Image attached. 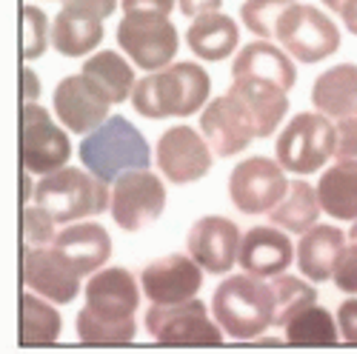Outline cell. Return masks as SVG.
Listing matches in <instances>:
<instances>
[{
    "instance_id": "obj_1",
    "label": "cell",
    "mask_w": 357,
    "mask_h": 354,
    "mask_svg": "<svg viewBox=\"0 0 357 354\" xmlns=\"http://www.w3.org/2000/svg\"><path fill=\"white\" fill-rule=\"evenodd\" d=\"M212 77L200 63H169L149 77L135 83L132 106L140 117L163 121V117H189L209 103Z\"/></svg>"
},
{
    "instance_id": "obj_2",
    "label": "cell",
    "mask_w": 357,
    "mask_h": 354,
    "mask_svg": "<svg viewBox=\"0 0 357 354\" xmlns=\"http://www.w3.org/2000/svg\"><path fill=\"white\" fill-rule=\"evenodd\" d=\"M212 317L234 340H255L275 323V291L249 272L226 277L212 294Z\"/></svg>"
},
{
    "instance_id": "obj_3",
    "label": "cell",
    "mask_w": 357,
    "mask_h": 354,
    "mask_svg": "<svg viewBox=\"0 0 357 354\" xmlns=\"http://www.w3.org/2000/svg\"><path fill=\"white\" fill-rule=\"evenodd\" d=\"M77 155L80 163L106 183H114L117 177L132 169L152 166V152H149L143 132L132 126L123 114H112L98 129L89 132Z\"/></svg>"
},
{
    "instance_id": "obj_4",
    "label": "cell",
    "mask_w": 357,
    "mask_h": 354,
    "mask_svg": "<svg viewBox=\"0 0 357 354\" xmlns=\"http://www.w3.org/2000/svg\"><path fill=\"white\" fill-rule=\"evenodd\" d=\"M35 203L46 209L57 223H75L83 217H98L112 206L109 183L83 169H57L43 174L35 189Z\"/></svg>"
},
{
    "instance_id": "obj_5",
    "label": "cell",
    "mask_w": 357,
    "mask_h": 354,
    "mask_svg": "<svg viewBox=\"0 0 357 354\" xmlns=\"http://www.w3.org/2000/svg\"><path fill=\"white\" fill-rule=\"evenodd\" d=\"M335 146H337V123L332 117L320 111H301L283 126L275 143V155L286 171L306 177L312 171H320L326 160L335 157Z\"/></svg>"
},
{
    "instance_id": "obj_6",
    "label": "cell",
    "mask_w": 357,
    "mask_h": 354,
    "mask_svg": "<svg viewBox=\"0 0 357 354\" xmlns=\"http://www.w3.org/2000/svg\"><path fill=\"white\" fill-rule=\"evenodd\" d=\"M275 38L301 63H320L340 49V32L332 17L297 0L280 15Z\"/></svg>"
},
{
    "instance_id": "obj_7",
    "label": "cell",
    "mask_w": 357,
    "mask_h": 354,
    "mask_svg": "<svg viewBox=\"0 0 357 354\" xmlns=\"http://www.w3.org/2000/svg\"><path fill=\"white\" fill-rule=\"evenodd\" d=\"M146 332L163 346H220L223 329L209 317L200 300L183 303H152L146 311Z\"/></svg>"
},
{
    "instance_id": "obj_8",
    "label": "cell",
    "mask_w": 357,
    "mask_h": 354,
    "mask_svg": "<svg viewBox=\"0 0 357 354\" xmlns=\"http://www.w3.org/2000/svg\"><path fill=\"white\" fill-rule=\"evenodd\" d=\"M72 157L69 134L52 123L40 103H23L20 111V163L32 174H52Z\"/></svg>"
},
{
    "instance_id": "obj_9",
    "label": "cell",
    "mask_w": 357,
    "mask_h": 354,
    "mask_svg": "<svg viewBox=\"0 0 357 354\" xmlns=\"http://www.w3.org/2000/svg\"><path fill=\"white\" fill-rule=\"evenodd\" d=\"M112 220L123 231H143L166 209V186L149 169H132L114 180L112 189Z\"/></svg>"
},
{
    "instance_id": "obj_10",
    "label": "cell",
    "mask_w": 357,
    "mask_h": 354,
    "mask_svg": "<svg viewBox=\"0 0 357 354\" xmlns=\"http://www.w3.org/2000/svg\"><path fill=\"white\" fill-rule=\"evenodd\" d=\"M286 169L269 157H246L229 174V200L243 215H269L286 197Z\"/></svg>"
},
{
    "instance_id": "obj_11",
    "label": "cell",
    "mask_w": 357,
    "mask_h": 354,
    "mask_svg": "<svg viewBox=\"0 0 357 354\" xmlns=\"http://www.w3.org/2000/svg\"><path fill=\"white\" fill-rule=\"evenodd\" d=\"M117 43L143 72H158L177 54V29L169 15H123L117 23Z\"/></svg>"
},
{
    "instance_id": "obj_12",
    "label": "cell",
    "mask_w": 357,
    "mask_h": 354,
    "mask_svg": "<svg viewBox=\"0 0 357 354\" xmlns=\"http://www.w3.org/2000/svg\"><path fill=\"white\" fill-rule=\"evenodd\" d=\"M215 152L203 132H195L192 126H172L158 140V166L163 177L174 186L197 183L212 171Z\"/></svg>"
},
{
    "instance_id": "obj_13",
    "label": "cell",
    "mask_w": 357,
    "mask_h": 354,
    "mask_svg": "<svg viewBox=\"0 0 357 354\" xmlns=\"http://www.w3.org/2000/svg\"><path fill=\"white\" fill-rule=\"evenodd\" d=\"M80 272L54 246H38L23 252V283L54 306H69L80 294Z\"/></svg>"
},
{
    "instance_id": "obj_14",
    "label": "cell",
    "mask_w": 357,
    "mask_h": 354,
    "mask_svg": "<svg viewBox=\"0 0 357 354\" xmlns=\"http://www.w3.org/2000/svg\"><path fill=\"white\" fill-rule=\"evenodd\" d=\"M200 132L209 140L212 152L218 157H234L243 149H249V143L257 137L255 123L243 103L234 95H220L209 100L200 111Z\"/></svg>"
},
{
    "instance_id": "obj_15",
    "label": "cell",
    "mask_w": 357,
    "mask_h": 354,
    "mask_svg": "<svg viewBox=\"0 0 357 354\" xmlns=\"http://www.w3.org/2000/svg\"><path fill=\"white\" fill-rule=\"evenodd\" d=\"M109 95L83 72L63 77L54 88V114L75 134H89L98 129L109 117Z\"/></svg>"
},
{
    "instance_id": "obj_16",
    "label": "cell",
    "mask_w": 357,
    "mask_h": 354,
    "mask_svg": "<svg viewBox=\"0 0 357 354\" xmlns=\"http://www.w3.org/2000/svg\"><path fill=\"white\" fill-rule=\"evenodd\" d=\"M140 286L152 303H183L200 291L203 266L192 254H166L143 266Z\"/></svg>"
},
{
    "instance_id": "obj_17",
    "label": "cell",
    "mask_w": 357,
    "mask_h": 354,
    "mask_svg": "<svg viewBox=\"0 0 357 354\" xmlns=\"http://www.w3.org/2000/svg\"><path fill=\"white\" fill-rule=\"evenodd\" d=\"M241 240L243 234L237 223L220 215H206L195 220L186 234L189 254L212 275H226L234 269L237 254H241Z\"/></svg>"
},
{
    "instance_id": "obj_18",
    "label": "cell",
    "mask_w": 357,
    "mask_h": 354,
    "mask_svg": "<svg viewBox=\"0 0 357 354\" xmlns=\"http://www.w3.org/2000/svg\"><path fill=\"white\" fill-rule=\"evenodd\" d=\"M140 283L135 275L121 266L112 269H98L95 275H89L86 283V309H92L100 320L121 323L137 314L140 309Z\"/></svg>"
},
{
    "instance_id": "obj_19",
    "label": "cell",
    "mask_w": 357,
    "mask_h": 354,
    "mask_svg": "<svg viewBox=\"0 0 357 354\" xmlns=\"http://www.w3.org/2000/svg\"><path fill=\"white\" fill-rule=\"evenodd\" d=\"M289 231H283L280 226H255L243 234L241 240V254H237V263L241 269L255 275V277H278L283 275L291 260L297 257L294 254V246L291 240L286 238Z\"/></svg>"
},
{
    "instance_id": "obj_20",
    "label": "cell",
    "mask_w": 357,
    "mask_h": 354,
    "mask_svg": "<svg viewBox=\"0 0 357 354\" xmlns=\"http://www.w3.org/2000/svg\"><path fill=\"white\" fill-rule=\"evenodd\" d=\"M229 95H234L249 111L257 140L272 137L280 126V121L289 111V98L286 88L272 83V80H260V77H231Z\"/></svg>"
},
{
    "instance_id": "obj_21",
    "label": "cell",
    "mask_w": 357,
    "mask_h": 354,
    "mask_svg": "<svg viewBox=\"0 0 357 354\" xmlns=\"http://www.w3.org/2000/svg\"><path fill=\"white\" fill-rule=\"evenodd\" d=\"M57 252H63L75 269L89 277L98 269H103V263L112 257V238L100 223L92 220H75L63 231H57V238L52 243Z\"/></svg>"
},
{
    "instance_id": "obj_22",
    "label": "cell",
    "mask_w": 357,
    "mask_h": 354,
    "mask_svg": "<svg viewBox=\"0 0 357 354\" xmlns=\"http://www.w3.org/2000/svg\"><path fill=\"white\" fill-rule=\"evenodd\" d=\"M346 246V234L337 229V226H312L309 231L301 234L297 240V269L301 275L312 283H326L332 280V272H335V263L340 257Z\"/></svg>"
},
{
    "instance_id": "obj_23",
    "label": "cell",
    "mask_w": 357,
    "mask_h": 354,
    "mask_svg": "<svg viewBox=\"0 0 357 354\" xmlns=\"http://www.w3.org/2000/svg\"><path fill=\"white\" fill-rule=\"evenodd\" d=\"M231 77H260V80H272L283 86L286 92L297 83V69L291 63V54L266 38L243 46L237 52L234 63H231Z\"/></svg>"
},
{
    "instance_id": "obj_24",
    "label": "cell",
    "mask_w": 357,
    "mask_h": 354,
    "mask_svg": "<svg viewBox=\"0 0 357 354\" xmlns=\"http://www.w3.org/2000/svg\"><path fill=\"white\" fill-rule=\"evenodd\" d=\"M312 103L332 121L357 117V66L340 63L326 69L312 86Z\"/></svg>"
},
{
    "instance_id": "obj_25",
    "label": "cell",
    "mask_w": 357,
    "mask_h": 354,
    "mask_svg": "<svg viewBox=\"0 0 357 354\" xmlns=\"http://www.w3.org/2000/svg\"><path fill=\"white\" fill-rule=\"evenodd\" d=\"M237 40H241V29L223 12L197 15L186 32V43L192 54L200 57V61H212V63L223 61V57H231V52L237 49Z\"/></svg>"
},
{
    "instance_id": "obj_26",
    "label": "cell",
    "mask_w": 357,
    "mask_h": 354,
    "mask_svg": "<svg viewBox=\"0 0 357 354\" xmlns=\"http://www.w3.org/2000/svg\"><path fill=\"white\" fill-rule=\"evenodd\" d=\"M103 40V20L92 15H80L61 9L52 23V46L63 57H83L95 52Z\"/></svg>"
},
{
    "instance_id": "obj_27",
    "label": "cell",
    "mask_w": 357,
    "mask_h": 354,
    "mask_svg": "<svg viewBox=\"0 0 357 354\" xmlns=\"http://www.w3.org/2000/svg\"><path fill=\"white\" fill-rule=\"evenodd\" d=\"M320 209L335 220H357V163H335L317 180Z\"/></svg>"
},
{
    "instance_id": "obj_28",
    "label": "cell",
    "mask_w": 357,
    "mask_h": 354,
    "mask_svg": "<svg viewBox=\"0 0 357 354\" xmlns=\"http://www.w3.org/2000/svg\"><path fill=\"white\" fill-rule=\"evenodd\" d=\"M320 217V200H317V186H309L303 177L289 183L286 197L269 212V220L280 226L289 234H303L309 231Z\"/></svg>"
},
{
    "instance_id": "obj_29",
    "label": "cell",
    "mask_w": 357,
    "mask_h": 354,
    "mask_svg": "<svg viewBox=\"0 0 357 354\" xmlns=\"http://www.w3.org/2000/svg\"><path fill=\"white\" fill-rule=\"evenodd\" d=\"M63 329L61 311L52 309V300L40 298L38 291H23L20 298V343L23 346H49L57 343Z\"/></svg>"
},
{
    "instance_id": "obj_30",
    "label": "cell",
    "mask_w": 357,
    "mask_h": 354,
    "mask_svg": "<svg viewBox=\"0 0 357 354\" xmlns=\"http://www.w3.org/2000/svg\"><path fill=\"white\" fill-rule=\"evenodd\" d=\"M80 72L86 77H92L103 88V92L109 95L112 103H126V98H132L135 83H137L135 69L117 52H112V49L86 57V63H83Z\"/></svg>"
},
{
    "instance_id": "obj_31",
    "label": "cell",
    "mask_w": 357,
    "mask_h": 354,
    "mask_svg": "<svg viewBox=\"0 0 357 354\" xmlns=\"http://www.w3.org/2000/svg\"><path fill=\"white\" fill-rule=\"evenodd\" d=\"M283 329L291 346H335L340 337V326L335 317L314 303L297 311Z\"/></svg>"
},
{
    "instance_id": "obj_32",
    "label": "cell",
    "mask_w": 357,
    "mask_h": 354,
    "mask_svg": "<svg viewBox=\"0 0 357 354\" xmlns=\"http://www.w3.org/2000/svg\"><path fill=\"white\" fill-rule=\"evenodd\" d=\"M309 283L303 277H294V275H286V272L272 277V291H275V323L272 326L275 329H283L297 311L317 300V288L309 286Z\"/></svg>"
},
{
    "instance_id": "obj_33",
    "label": "cell",
    "mask_w": 357,
    "mask_h": 354,
    "mask_svg": "<svg viewBox=\"0 0 357 354\" xmlns=\"http://www.w3.org/2000/svg\"><path fill=\"white\" fill-rule=\"evenodd\" d=\"M77 337L83 343H95V346H121V343H132L137 337V320H100L92 309H80L77 311Z\"/></svg>"
},
{
    "instance_id": "obj_34",
    "label": "cell",
    "mask_w": 357,
    "mask_h": 354,
    "mask_svg": "<svg viewBox=\"0 0 357 354\" xmlns=\"http://www.w3.org/2000/svg\"><path fill=\"white\" fill-rule=\"evenodd\" d=\"M294 3V0H246L241 6V20L257 38H275V29L280 15Z\"/></svg>"
},
{
    "instance_id": "obj_35",
    "label": "cell",
    "mask_w": 357,
    "mask_h": 354,
    "mask_svg": "<svg viewBox=\"0 0 357 354\" xmlns=\"http://www.w3.org/2000/svg\"><path fill=\"white\" fill-rule=\"evenodd\" d=\"M20 29H23V49H20V57L29 63L40 57L46 49H49V40H52V32H49V17L43 15V9L38 6H23L20 9Z\"/></svg>"
},
{
    "instance_id": "obj_36",
    "label": "cell",
    "mask_w": 357,
    "mask_h": 354,
    "mask_svg": "<svg viewBox=\"0 0 357 354\" xmlns=\"http://www.w3.org/2000/svg\"><path fill=\"white\" fill-rule=\"evenodd\" d=\"M23 240H26V249H38V246H52L54 238H57V231H54V217L40 209L38 203L32 206H23Z\"/></svg>"
},
{
    "instance_id": "obj_37",
    "label": "cell",
    "mask_w": 357,
    "mask_h": 354,
    "mask_svg": "<svg viewBox=\"0 0 357 354\" xmlns=\"http://www.w3.org/2000/svg\"><path fill=\"white\" fill-rule=\"evenodd\" d=\"M332 280L340 291L346 294H357V240H351L349 246H343L337 263H335V272Z\"/></svg>"
},
{
    "instance_id": "obj_38",
    "label": "cell",
    "mask_w": 357,
    "mask_h": 354,
    "mask_svg": "<svg viewBox=\"0 0 357 354\" xmlns=\"http://www.w3.org/2000/svg\"><path fill=\"white\" fill-rule=\"evenodd\" d=\"M337 123V146L335 160L337 163H357V117H343Z\"/></svg>"
},
{
    "instance_id": "obj_39",
    "label": "cell",
    "mask_w": 357,
    "mask_h": 354,
    "mask_svg": "<svg viewBox=\"0 0 357 354\" xmlns=\"http://www.w3.org/2000/svg\"><path fill=\"white\" fill-rule=\"evenodd\" d=\"M63 9H72V12H80V15H92V17H112L114 9H117V0H61Z\"/></svg>"
},
{
    "instance_id": "obj_40",
    "label": "cell",
    "mask_w": 357,
    "mask_h": 354,
    "mask_svg": "<svg viewBox=\"0 0 357 354\" xmlns=\"http://www.w3.org/2000/svg\"><path fill=\"white\" fill-rule=\"evenodd\" d=\"M337 326L346 343H357V298H349L337 306Z\"/></svg>"
},
{
    "instance_id": "obj_41",
    "label": "cell",
    "mask_w": 357,
    "mask_h": 354,
    "mask_svg": "<svg viewBox=\"0 0 357 354\" xmlns=\"http://www.w3.org/2000/svg\"><path fill=\"white\" fill-rule=\"evenodd\" d=\"M174 0H123L126 15H169Z\"/></svg>"
},
{
    "instance_id": "obj_42",
    "label": "cell",
    "mask_w": 357,
    "mask_h": 354,
    "mask_svg": "<svg viewBox=\"0 0 357 354\" xmlns=\"http://www.w3.org/2000/svg\"><path fill=\"white\" fill-rule=\"evenodd\" d=\"M177 6H181L186 17H197L203 12H220L223 0H177Z\"/></svg>"
},
{
    "instance_id": "obj_43",
    "label": "cell",
    "mask_w": 357,
    "mask_h": 354,
    "mask_svg": "<svg viewBox=\"0 0 357 354\" xmlns=\"http://www.w3.org/2000/svg\"><path fill=\"white\" fill-rule=\"evenodd\" d=\"M20 83H23V103H38V98H40V80H38V75L29 66H23Z\"/></svg>"
},
{
    "instance_id": "obj_44",
    "label": "cell",
    "mask_w": 357,
    "mask_h": 354,
    "mask_svg": "<svg viewBox=\"0 0 357 354\" xmlns=\"http://www.w3.org/2000/svg\"><path fill=\"white\" fill-rule=\"evenodd\" d=\"M337 15H340L343 26L349 29V35H354V38H357V0H346L343 9H340Z\"/></svg>"
},
{
    "instance_id": "obj_45",
    "label": "cell",
    "mask_w": 357,
    "mask_h": 354,
    "mask_svg": "<svg viewBox=\"0 0 357 354\" xmlns=\"http://www.w3.org/2000/svg\"><path fill=\"white\" fill-rule=\"evenodd\" d=\"M320 3H323L326 9H329V12H340V9H343V3H346V0H320Z\"/></svg>"
},
{
    "instance_id": "obj_46",
    "label": "cell",
    "mask_w": 357,
    "mask_h": 354,
    "mask_svg": "<svg viewBox=\"0 0 357 354\" xmlns=\"http://www.w3.org/2000/svg\"><path fill=\"white\" fill-rule=\"evenodd\" d=\"M349 238H351V240H357V220H354V226H351V231H349Z\"/></svg>"
}]
</instances>
